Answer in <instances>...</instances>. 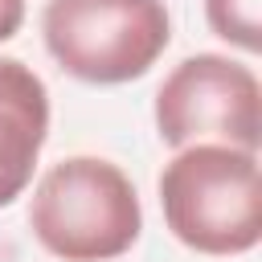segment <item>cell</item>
Returning <instances> with one entry per match:
<instances>
[{
	"label": "cell",
	"mask_w": 262,
	"mask_h": 262,
	"mask_svg": "<svg viewBox=\"0 0 262 262\" xmlns=\"http://www.w3.org/2000/svg\"><path fill=\"white\" fill-rule=\"evenodd\" d=\"M205 20L233 49H262V0H205Z\"/></svg>",
	"instance_id": "8992f818"
},
{
	"label": "cell",
	"mask_w": 262,
	"mask_h": 262,
	"mask_svg": "<svg viewBox=\"0 0 262 262\" xmlns=\"http://www.w3.org/2000/svg\"><path fill=\"white\" fill-rule=\"evenodd\" d=\"M33 237L61 262L123 258L143 229L131 176L102 156H66L33 188Z\"/></svg>",
	"instance_id": "7a4b0ae2"
},
{
	"label": "cell",
	"mask_w": 262,
	"mask_h": 262,
	"mask_svg": "<svg viewBox=\"0 0 262 262\" xmlns=\"http://www.w3.org/2000/svg\"><path fill=\"white\" fill-rule=\"evenodd\" d=\"M156 131L168 147L229 143L258 151L262 82L246 61L225 53H192L168 70L156 90Z\"/></svg>",
	"instance_id": "277c9868"
},
{
	"label": "cell",
	"mask_w": 262,
	"mask_h": 262,
	"mask_svg": "<svg viewBox=\"0 0 262 262\" xmlns=\"http://www.w3.org/2000/svg\"><path fill=\"white\" fill-rule=\"evenodd\" d=\"M160 209L172 237L192 254H250L262 242L258 151L229 143L176 147L160 172Z\"/></svg>",
	"instance_id": "6da1fadb"
},
{
	"label": "cell",
	"mask_w": 262,
	"mask_h": 262,
	"mask_svg": "<svg viewBox=\"0 0 262 262\" xmlns=\"http://www.w3.org/2000/svg\"><path fill=\"white\" fill-rule=\"evenodd\" d=\"M41 41L70 78L123 86L160 61L172 16L164 0H45Z\"/></svg>",
	"instance_id": "3957f363"
},
{
	"label": "cell",
	"mask_w": 262,
	"mask_h": 262,
	"mask_svg": "<svg viewBox=\"0 0 262 262\" xmlns=\"http://www.w3.org/2000/svg\"><path fill=\"white\" fill-rule=\"evenodd\" d=\"M49 139V90L20 57H0V209L29 184Z\"/></svg>",
	"instance_id": "5b68a950"
},
{
	"label": "cell",
	"mask_w": 262,
	"mask_h": 262,
	"mask_svg": "<svg viewBox=\"0 0 262 262\" xmlns=\"http://www.w3.org/2000/svg\"><path fill=\"white\" fill-rule=\"evenodd\" d=\"M25 25V0H0V41L16 37Z\"/></svg>",
	"instance_id": "52a82bcc"
}]
</instances>
